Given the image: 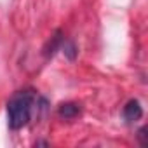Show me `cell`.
<instances>
[{"label":"cell","mask_w":148,"mask_h":148,"mask_svg":"<svg viewBox=\"0 0 148 148\" xmlns=\"http://www.w3.org/2000/svg\"><path fill=\"white\" fill-rule=\"evenodd\" d=\"M58 113H59L61 119L71 120V119H75V117L80 113V106H79L77 103H63V105H59Z\"/></svg>","instance_id":"cell-3"},{"label":"cell","mask_w":148,"mask_h":148,"mask_svg":"<svg viewBox=\"0 0 148 148\" xmlns=\"http://www.w3.org/2000/svg\"><path fill=\"white\" fill-rule=\"evenodd\" d=\"M37 99L38 98L30 89H23L12 94L7 103V122L12 131L23 129L30 124Z\"/></svg>","instance_id":"cell-1"},{"label":"cell","mask_w":148,"mask_h":148,"mask_svg":"<svg viewBox=\"0 0 148 148\" xmlns=\"http://www.w3.org/2000/svg\"><path fill=\"white\" fill-rule=\"evenodd\" d=\"M143 117V106L138 99H131L124 106V119L127 122H136Z\"/></svg>","instance_id":"cell-2"},{"label":"cell","mask_w":148,"mask_h":148,"mask_svg":"<svg viewBox=\"0 0 148 148\" xmlns=\"http://www.w3.org/2000/svg\"><path fill=\"white\" fill-rule=\"evenodd\" d=\"M59 51H63L68 56V59H75V56H77V47H75V44L70 42V40H63Z\"/></svg>","instance_id":"cell-5"},{"label":"cell","mask_w":148,"mask_h":148,"mask_svg":"<svg viewBox=\"0 0 148 148\" xmlns=\"http://www.w3.org/2000/svg\"><path fill=\"white\" fill-rule=\"evenodd\" d=\"M145 131H146V127H141L139 131H138V138H139V141H141V145H146V134H145Z\"/></svg>","instance_id":"cell-6"},{"label":"cell","mask_w":148,"mask_h":148,"mask_svg":"<svg viewBox=\"0 0 148 148\" xmlns=\"http://www.w3.org/2000/svg\"><path fill=\"white\" fill-rule=\"evenodd\" d=\"M63 40H64V37H63V33L58 30L51 38H49V42H47V45L44 47V54L49 58V56H52L56 51H59L61 49V44H63Z\"/></svg>","instance_id":"cell-4"}]
</instances>
